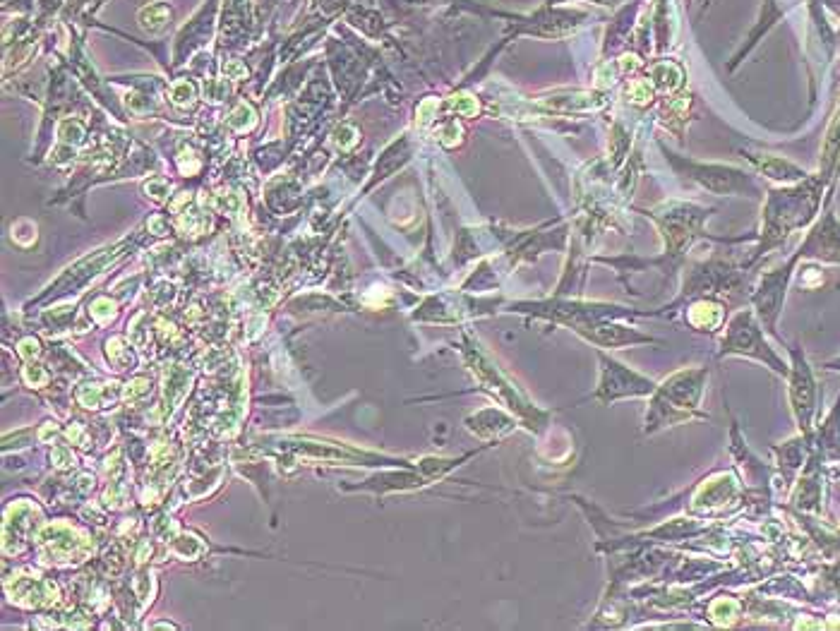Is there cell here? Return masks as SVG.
Here are the masks:
<instances>
[{"mask_svg":"<svg viewBox=\"0 0 840 631\" xmlns=\"http://www.w3.org/2000/svg\"><path fill=\"white\" fill-rule=\"evenodd\" d=\"M723 353H742V356L761 358V360H766V363H771L778 372H785L783 363H780V360L768 351V346L764 344V339H761L759 329H756L752 320H749V315H740L735 322L730 324L728 339H725V344H723Z\"/></svg>","mask_w":840,"mask_h":631,"instance_id":"6da1fadb","label":"cell"},{"mask_svg":"<svg viewBox=\"0 0 840 631\" xmlns=\"http://www.w3.org/2000/svg\"><path fill=\"white\" fill-rule=\"evenodd\" d=\"M603 363L608 365V368H605L603 389H600L598 399H605V394L608 392H612L615 396H624V394H648L656 389L651 382H646L644 377L629 372L620 363H610L608 358H603Z\"/></svg>","mask_w":840,"mask_h":631,"instance_id":"7a4b0ae2","label":"cell"},{"mask_svg":"<svg viewBox=\"0 0 840 631\" xmlns=\"http://www.w3.org/2000/svg\"><path fill=\"white\" fill-rule=\"evenodd\" d=\"M792 408H795L797 418L804 430L809 428V418L814 411V382L809 375L807 365H797L795 375H792Z\"/></svg>","mask_w":840,"mask_h":631,"instance_id":"3957f363","label":"cell"},{"mask_svg":"<svg viewBox=\"0 0 840 631\" xmlns=\"http://www.w3.org/2000/svg\"><path fill=\"white\" fill-rule=\"evenodd\" d=\"M168 20H171V8H168L166 3H156V5H149V8L142 10L140 15V24L142 29H147L149 34H159L164 32Z\"/></svg>","mask_w":840,"mask_h":631,"instance_id":"277c9868","label":"cell"}]
</instances>
